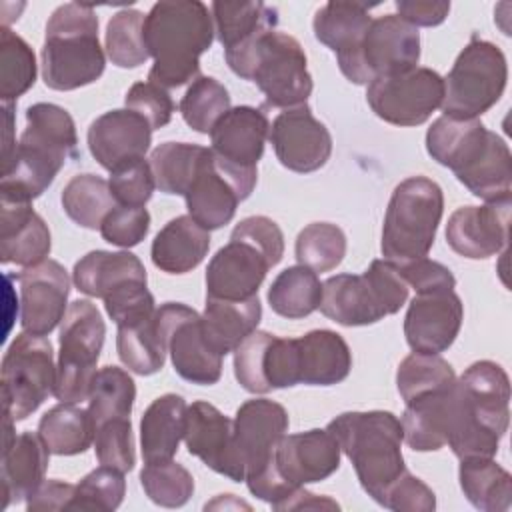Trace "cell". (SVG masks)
<instances>
[{
	"instance_id": "obj_1",
	"label": "cell",
	"mask_w": 512,
	"mask_h": 512,
	"mask_svg": "<svg viewBox=\"0 0 512 512\" xmlns=\"http://www.w3.org/2000/svg\"><path fill=\"white\" fill-rule=\"evenodd\" d=\"M74 158H78V136L70 112L50 102L28 106L20 142L12 158L2 164L0 200L32 202Z\"/></svg>"
},
{
	"instance_id": "obj_2",
	"label": "cell",
	"mask_w": 512,
	"mask_h": 512,
	"mask_svg": "<svg viewBox=\"0 0 512 512\" xmlns=\"http://www.w3.org/2000/svg\"><path fill=\"white\" fill-rule=\"evenodd\" d=\"M214 22L200 0H162L144 18V42L154 64L148 80L178 88L200 74V56L212 46Z\"/></svg>"
},
{
	"instance_id": "obj_3",
	"label": "cell",
	"mask_w": 512,
	"mask_h": 512,
	"mask_svg": "<svg viewBox=\"0 0 512 512\" xmlns=\"http://www.w3.org/2000/svg\"><path fill=\"white\" fill-rule=\"evenodd\" d=\"M510 422V380L492 360L470 364L454 384V410L448 446L456 458L498 452Z\"/></svg>"
},
{
	"instance_id": "obj_4",
	"label": "cell",
	"mask_w": 512,
	"mask_h": 512,
	"mask_svg": "<svg viewBox=\"0 0 512 512\" xmlns=\"http://www.w3.org/2000/svg\"><path fill=\"white\" fill-rule=\"evenodd\" d=\"M326 430L352 462L362 490L380 504L384 492L406 472L400 420L388 410L344 412Z\"/></svg>"
},
{
	"instance_id": "obj_5",
	"label": "cell",
	"mask_w": 512,
	"mask_h": 512,
	"mask_svg": "<svg viewBox=\"0 0 512 512\" xmlns=\"http://www.w3.org/2000/svg\"><path fill=\"white\" fill-rule=\"evenodd\" d=\"M106 68L98 40V16L92 6L68 2L58 6L46 22L42 46V80L58 92L96 82Z\"/></svg>"
},
{
	"instance_id": "obj_6",
	"label": "cell",
	"mask_w": 512,
	"mask_h": 512,
	"mask_svg": "<svg viewBox=\"0 0 512 512\" xmlns=\"http://www.w3.org/2000/svg\"><path fill=\"white\" fill-rule=\"evenodd\" d=\"M230 70L254 82L272 108H294L306 104L312 94V76L300 42L280 30H270L248 44L226 50Z\"/></svg>"
},
{
	"instance_id": "obj_7",
	"label": "cell",
	"mask_w": 512,
	"mask_h": 512,
	"mask_svg": "<svg viewBox=\"0 0 512 512\" xmlns=\"http://www.w3.org/2000/svg\"><path fill=\"white\" fill-rule=\"evenodd\" d=\"M410 286L390 260H372L362 274H336L322 284L320 312L342 326H368L396 314Z\"/></svg>"
},
{
	"instance_id": "obj_8",
	"label": "cell",
	"mask_w": 512,
	"mask_h": 512,
	"mask_svg": "<svg viewBox=\"0 0 512 512\" xmlns=\"http://www.w3.org/2000/svg\"><path fill=\"white\" fill-rule=\"evenodd\" d=\"M444 212L442 188L426 178L412 176L402 180L388 202L380 250L384 260L404 264L424 258L436 238Z\"/></svg>"
},
{
	"instance_id": "obj_9",
	"label": "cell",
	"mask_w": 512,
	"mask_h": 512,
	"mask_svg": "<svg viewBox=\"0 0 512 512\" xmlns=\"http://www.w3.org/2000/svg\"><path fill=\"white\" fill-rule=\"evenodd\" d=\"M506 80L508 64L504 52L496 44L472 36L444 78L440 108L448 118H478L502 98Z\"/></svg>"
},
{
	"instance_id": "obj_10",
	"label": "cell",
	"mask_w": 512,
	"mask_h": 512,
	"mask_svg": "<svg viewBox=\"0 0 512 512\" xmlns=\"http://www.w3.org/2000/svg\"><path fill=\"white\" fill-rule=\"evenodd\" d=\"M106 324L90 300H74L60 322V350L54 396L60 402L88 400L96 364L104 346Z\"/></svg>"
},
{
	"instance_id": "obj_11",
	"label": "cell",
	"mask_w": 512,
	"mask_h": 512,
	"mask_svg": "<svg viewBox=\"0 0 512 512\" xmlns=\"http://www.w3.org/2000/svg\"><path fill=\"white\" fill-rule=\"evenodd\" d=\"M420 60V32L398 14L372 18L358 50L338 58L340 72L354 84L414 70Z\"/></svg>"
},
{
	"instance_id": "obj_12",
	"label": "cell",
	"mask_w": 512,
	"mask_h": 512,
	"mask_svg": "<svg viewBox=\"0 0 512 512\" xmlns=\"http://www.w3.org/2000/svg\"><path fill=\"white\" fill-rule=\"evenodd\" d=\"M2 404L16 422L26 420L54 394V350L46 336L18 334L2 358Z\"/></svg>"
},
{
	"instance_id": "obj_13",
	"label": "cell",
	"mask_w": 512,
	"mask_h": 512,
	"mask_svg": "<svg viewBox=\"0 0 512 512\" xmlns=\"http://www.w3.org/2000/svg\"><path fill=\"white\" fill-rule=\"evenodd\" d=\"M156 324L180 378L198 386H212L222 376V356L204 336L202 316L182 304L166 302L156 308Z\"/></svg>"
},
{
	"instance_id": "obj_14",
	"label": "cell",
	"mask_w": 512,
	"mask_h": 512,
	"mask_svg": "<svg viewBox=\"0 0 512 512\" xmlns=\"http://www.w3.org/2000/svg\"><path fill=\"white\" fill-rule=\"evenodd\" d=\"M444 100V78L432 68H414L404 74L376 78L366 88L372 112L394 126L424 124Z\"/></svg>"
},
{
	"instance_id": "obj_15",
	"label": "cell",
	"mask_w": 512,
	"mask_h": 512,
	"mask_svg": "<svg viewBox=\"0 0 512 512\" xmlns=\"http://www.w3.org/2000/svg\"><path fill=\"white\" fill-rule=\"evenodd\" d=\"M234 376L252 394L300 384L296 338H278L270 332L254 330L234 350Z\"/></svg>"
},
{
	"instance_id": "obj_16",
	"label": "cell",
	"mask_w": 512,
	"mask_h": 512,
	"mask_svg": "<svg viewBox=\"0 0 512 512\" xmlns=\"http://www.w3.org/2000/svg\"><path fill=\"white\" fill-rule=\"evenodd\" d=\"M268 138L278 162L298 174L320 170L332 154V136L308 104L280 112L270 126Z\"/></svg>"
},
{
	"instance_id": "obj_17",
	"label": "cell",
	"mask_w": 512,
	"mask_h": 512,
	"mask_svg": "<svg viewBox=\"0 0 512 512\" xmlns=\"http://www.w3.org/2000/svg\"><path fill=\"white\" fill-rule=\"evenodd\" d=\"M234 452L244 480L274 460L278 442L288 430V412L268 398H252L238 406L232 420Z\"/></svg>"
},
{
	"instance_id": "obj_18",
	"label": "cell",
	"mask_w": 512,
	"mask_h": 512,
	"mask_svg": "<svg viewBox=\"0 0 512 512\" xmlns=\"http://www.w3.org/2000/svg\"><path fill=\"white\" fill-rule=\"evenodd\" d=\"M16 280L20 282V324L24 332L46 336L66 316L70 294V276L56 260H44L24 268Z\"/></svg>"
},
{
	"instance_id": "obj_19",
	"label": "cell",
	"mask_w": 512,
	"mask_h": 512,
	"mask_svg": "<svg viewBox=\"0 0 512 512\" xmlns=\"http://www.w3.org/2000/svg\"><path fill=\"white\" fill-rule=\"evenodd\" d=\"M464 320V306L454 290L416 294L404 316L408 346L420 354H440L452 346Z\"/></svg>"
},
{
	"instance_id": "obj_20",
	"label": "cell",
	"mask_w": 512,
	"mask_h": 512,
	"mask_svg": "<svg viewBox=\"0 0 512 512\" xmlns=\"http://www.w3.org/2000/svg\"><path fill=\"white\" fill-rule=\"evenodd\" d=\"M510 198L484 206H460L446 224L448 246L470 260H484L508 246Z\"/></svg>"
},
{
	"instance_id": "obj_21",
	"label": "cell",
	"mask_w": 512,
	"mask_h": 512,
	"mask_svg": "<svg viewBox=\"0 0 512 512\" xmlns=\"http://www.w3.org/2000/svg\"><path fill=\"white\" fill-rule=\"evenodd\" d=\"M184 442L190 456L200 458L210 470L244 482V472L234 452V426L216 406L196 400L186 408Z\"/></svg>"
},
{
	"instance_id": "obj_22",
	"label": "cell",
	"mask_w": 512,
	"mask_h": 512,
	"mask_svg": "<svg viewBox=\"0 0 512 512\" xmlns=\"http://www.w3.org/2000/svg\"><path fill=\"white\" fill-rule=\"evenodd\" d=\"M270 268L272 264L256 246L230 238L208 262L206 296L224 300L254 298Z\"/></svg>"
},
{
	"instance_id": "obj_23",
	"label": "cell",
	"mask_w": 512,
	"mask_h": 512,
	"mask_svg": "<svg viewBox=\"0 0 512 512\" xmlns=\"http://www.w3.org/2000/svg\"><path fill=\"white\" fill-rule=\"evenodd\" d=\"M274 464L292 486L322 482L340 468V446L326 428L284 434L276 446Z\"/></svg>"
},
{
	"instance_id": "obj_24",
	"label": "cell",
	"mask_w": 512,
	"mask_h": 512,
	"mask_svg": "<svg viewBox=\"0 0 512 512\" xmlns=\"http://www.w3.org/2000/svg\"><path fill=\"white\" fill-rule=\"evenodd\" d=\"M150 142V124L128 108L104 112L88 128L90 154L108 172L124 160L144 156Z\"/></svg>"
},
{
	"instance_id": "obj_25",
	"label": "cell",
	"mask_w": 512,
	"mask_h": 512,
	"mask_svg": "<svg viewBox=\"0 0 512 512\" xmlns=\"http://www.w3.org/2000/svg\"><path fill=\"white\" fill-rule=\"evenodd\" d=\"M270 134L268 116L254 106L230 108L210 130V150L224 162L256 170Z\"/></svg>"
},
{
	"instance_id": "obj_26",
	"label": "cell",
	"mask_w": 512,
	"mask_h": 512,
	"mask_svg": "<svg viewBox=\"0 0 512 512\" xmlns=\"http://www.w3.org/2000/svg\"><path fill=\"white\" fill-rule=\"evenodd\" d=\"M52 238L48 224L30 202L0 200V260L24 268L48 260Z\"/></svg>"
},
{
	"instance_id": "obj_27",
	"label": "cell",
	"mask_w": 512,
	"mask_h": 512,
	"mask_svg": "<svg viewBox=\"0 0 512 512\" xmlns=\"http://www.w3.org/2000/svg\"><path fill=\"white\" fill-rule=\"evenodd\" d=\"M184 200L188 214L210 232L226 226L234 218L242 196L232 180L224 174L214 158V152L210 150L196 178L186 190Z\"/></svg>"
},
{
	"instance_id": "obj_28",
	"label": "cell",
	"mask_w": 512,
	"mask_h": 512,
	"mask_svg": "<svg viewBox=\"0 0 512 512\" xmlns=\"http://www.w3.org/2000/svg\"><path fill=\"white\" fill-rule=\"evenodd\" d=\"M50 454L38 432L26 430L4 442L0 466L2 508L26 500L44 482Z\"/></svg>"
},
{
	"instance_id": "obj_29",
	"label": "cell",
	"mask_w": 512,
	"mask_h": 512,
	"mask_svg": "<svg viewBox=\"0 0 512 512\" xmlns=\"http://www.w3.org/2000/svg\"><path fill=\"white\" fill-rule=\"evenodd\" d=\"M298 380L308 386H334L348 378L352 352L334 330H310L296 338Z\"/></svg>"
},
{
	"instance_id": "obj_30",
	"label": "cell",
	"mask_w": 512,
	"mask_h": 512,
	"mask_svg": "<svg viewBox=\"0 0 512 512\" xmlns=\"http://www.w3.org/2000/svg\"><path fill=\"white\" fill-rule=\"evenodd\" d=\"M454 384L444 390L418 396L406 404L400 424L404 442L412 450L432 452L448 444L454 410Z\"/></svg>"
},
{
	"instance_id": "obj_31",
	"label": "cell",
	"mask_w": 512,
	"mask_h": 512,
	"mask_svg": "<svg viewBox=\"0 0 512 512\" xmlns=\"http://www.w3.org/2000/svg\"><path fill=\"white\" fill-rule=\"evenodd\" d=\"M490 130L478 120L440 116L426 132V150L440 166L454 174L470 166L486 148Z\"/></svg>"
},
{
	"instance_id": "obj_32",
	"label": "cell",
	"mask_w": 512,
	"mask_h": 512,
	"mask_svg": "<svg viewBox=\"0 0 512 512\" xmlns=\"http://www.w3.org/2000/svg\"><path fill=\"white\" fill-rule=\"evenodd\" d=\"M210 248V232L190 214L176 216L154 236L150 256L156 268L168 274H186L194 270Z\"/></svg>"
},
{
	"instance_id": "obj_33",
	"label": "cell",
	"mask_w": 512,
	"mask_h": 512,
	"mask_svg": "<svg viewBox=\"0 0 512 512\" xmlns=\"http://www.w3.org/2000/svg\"><path fill=\"white\" fill-rule=\"evenodd\" d=\"M72 280L82 294L104 300L128 282H148V276L140 258L128 250H92L74 264Z\"/></svg>"
},
{
	"instance_id": "obj_34",
	"label": "cell",
	"mask_w": 512,
	"mask_h": 512,
	"mask_svg": "<svg viewBox=\"0 0 512 512\" xmlns=\"http://www.w3.org/2000/svg\"><path fill=\"white\" fill-rule=\"evenodd\" d=\"M186 400L180 394L158 396L140 420V452L146 464L172 460L184 440Z\"/></svg>"
},
{
	"instance_id": "obj_35",
	"label": "cell",
	"mask_w": 512,
	"mask_h": 512,
	"mask_svg": "<svg viewBox=\"0 0 512 512\" xmlns=\"http://www.w3.org/2000/svg\"><path fill=\"white\" fill-rule=\"evenodd\" d=\"M200 316L208 344L224 358L258 328L262 318V304L258 296L248 300H224L206 296V306Z\"/></svg>"
},
{
	"instance_id": "obj_36",
	"label": "cell",
	"mask_w": 512,
	"mask_h": 512,
	"mask_svg": "<svg viewBox=\"0 0 512 512\" xmlns=\"http://www.w3.org/2000/svg\"><path fill=\"white\" fill-rule=\"evenodd\" d=\"M370 8L362 2H326L314 14V36L330 48L336 58H344L358 50L370 22Z\"/></svg>"
},
{
	"instance_id": "obj_37",
	"label": "cell",
	"mask_w": 512,
	"mask_h": 512,
	"mask_svg": "<svg viewBox=\"0 0 512 512\" xmlns=\"http://www.w3.org/2000/svg\"><path fill=\"white\" fill-rule=\"evenodd\" d=\"M214 36L226 50L240 48L256 36L276 30L278 10L264 2H212Z\"/></svg>"
},
{
	"instance_id": "obj_38",
	"label": "cell",
	"mask_w": 512,
	"mask_h": 512,
	"mask_svg": "<svg viewBox=\"0 0 512 512\" xmlns=\"http://www.w3.org/2000/svg\"><path fill=\"white\" fill-rule=\"evenodd\" d=\"M456 178L484 202L510 198L512 156L508 144L496 132H490L484 152L470 166L456 172Z\"/></svg>"
},
{
	"instance_id": "obj_39",
	"label": "cell",
	"mask_w": 512,
	"mask_h": 512,
	"mask_svg": "<svg viewBox=\"0 0 512 512\" xmlns=\"http://www.w3.org/2000/svg\"><path fill=\"white\" fill-rule=\"evenodd\" d=\"M458 480L466 500L482 512H504L512 504V476L492 458H462Z\"/></svg>"
},
{
	"instance_id": "obj_40",
	"label": "cell",
	"mask_w": 512,
	"mask_h": 512,
	"mask_svg": "<svg viewBox=\"0 0 512 512\" xmlns=\"http://www.w3.org/2000/svg\"><path fill=\"white\" fill-rule=\"evenodd\" d=\"M38 434L52 454L74 456L94 444V422L88 410L72 402H60L40 418Z\"/></svg>"
},
{
	"instance_id": "obj_41",
	"label": "cell",
	"mask_w": 512,
	"mask_h": 512,
	"mask_svg": "<svg viewBox=\"0 0 512 512\" xmlns=\"http://www.w3.org/2000/svg\"><path fill=\"white\" fill-rule=\"evenodd\" d=\"M322 282L318 274L302 264L284 268L268 288L272 312L288 320H300L320 308Z\"/></svg>"
},
{
	"instance_id": "obj_42",
	"label": "cell",
	"mask_w": 512,
	"mask_h": 512,
	"mask_svg": "<svg viewBox=\"0 0 512 512\" xmlns=\"http://www.w3.org/2000/svg\"><path fill=\"white\" fill-rule=\"evenodd\" d=\"M210 148L188 142H164L150 154V168L156 188L164 194L184 196L196 178Z\"/></svg>"
},
{
	"instance_id": "obj_43",
	"label": "cell",
	"mask_w": 512,
	"mask_h": 512,
	"mask_svg": "<svg viewBox=\"0 0 512 512\" xmlns=\"http://www.w3.org/2000/svg\"><path fill=\"white\" fill-rule=\"evenodd\" d=\"M116 352L122 364L140 376L162 370L166 360V344L156 324V312L140 322L118 326Z\"/></svg>"
},
{
	"instance_id": "obj_44",
	"label": "cell",
	"mask_w": 512,
	"mask_h": 512,
	"mask_svg": "<svg viewBox=\"0 0 512 512\" xmlns=\"http://www.w3.org/2000/svg\"><path fill=\"white\" fill-rule=\"evenodd\" d=\"M60 202L68 218L88 230H100L102 220L116 208L108 180L96 174H78L70 178L62 190Z\"/></svg>"
},
{
	"instance_id": "obj_45",
	"label": "cell",
	"mask_w": 512,
	"mask_h": 512,
	"mask_svg": "<svg viewBox=\"0 0 512 512\" xmlns=\"http://www.w3.org/2000/svg\"><path fill=\"white\" fill-rule=\"evenodd\" d=\"M136 400L132 376L118 366H104L96 372L88 396V412L96 426L112 418H130Z\"/></svg>"
},
{
	"instance_id": "obj_46",
	"label": "cell",
	"mask_w": 512,
	"mask_h": 512,
	"mask_svg": "<svg viewBox=\"0 0 512 512\" xmlns=\"http://www.w3.org/2000/svg\"><path fill=\"white\" fill-rule=\"evenodd\" d=\"M36 82V56L28 42L2 26L0 30V96L14 102Z\"/></svg>"
},
{
	"instance_id": "obj_47",
	"label": "cell",
	"mask_w": 512,
	"mask_h": 512,
	"mask_svg": "<svg viewBox=\"0 0 512 512\" xmlns=\"http://www.w3.org/2000/svg\"><path fill=\"white\" fill-rule=\"evenodd\" d=\"M456 382L454 368L438 354L412 352L396 370V386L404 404L418 396L444 390Z\"/></svg>"
},
{
	"instance_id": "obj_48",
	"label": "cell",
	"mask_w": 512,
	"mask_h": 512,
	"mask_svg": "<svg viewBox=\"0 0 512 512\" xmlns=\"http://www.w3.org/2000/svg\"><path fill=\"white\" fill-rule=\"evenodd\" d=\"M144 18L140 10H120L106 24L104 48L118 68H138L150 54L144 42Z\"/></svg>"
},
{
	"instance_id": "obj_49",
	"label": "cell",
	"mask_w": 512,
	"mask_h": 512,
	"mask_svg": "<svg viewBox=\"0 0 512 512\" xmlns=\"http://www.w3.org/2000/svg\"><path fill=\"white\" fill-rule=\"evenodd\" d=\"M230 110V94L212 76H198L180 100L184 122L198 134H210L214 124Z\"/></svg>"
},
{
	"instance_id": "obj_50",
	"label": "cell",
	"mask_w": 512,
	"mask_h": 512,
	"mask_svg": "<svg viewBox=\"0 0 512 512\" xmlns=\"http://www.w3.org/2000/svg\"><path fill=\"white\" fill-rule=\"evenodd\" d=\"M346 254V236L342 228L330 222H312L304 226L296 238L298 264L314 270H334Z\"/></svg>"
},
{
	"instance_id": "obj_51",
	"label": "cell",
	"mask_w": 512,
	"mask_h": 512,
	"mask_svg": "<svg viewBox=\"0 0 512 512\" xmlns=\"http://www.w3.org/2000/svg\"><path fill=\"white\" fill-rule=\"evenodd\" d=\"M140 484L146 496L164 508H180L194 494L192 474L174 460L146 464L140 470Z\"/></svg>"
},
{
	"instance_id": "obj_52",
	"label": "cell",
	"mask_w": 512,
	"mask_h": 512,
	"mask_svg": "<svg viewBox=\"0 0 512 512\" xmlns=\"http://www.w3.org/2000/svg\"><path fill=\"white\" fill-rule=\"evenodd\" d=\"M124 494H126L124 472L112 466L100 464L76 484V492L68 510L112 512L122 504Z\"/></svg>"
},
{
	"instance_id": "obj_53",
	"label": "cell",
	"mask_w": 512,
	"mask_h": 512,
	"mask_svg": "<svg viewBox=\"0 0 512 512\" xmlns=\"http://www.w3.org/2000/svg\"><path fill=\"white\" fill-rule=\"evenodd\" d=\"M94 452L100 464L130 472L136 462L130 418H112L96 426Z\"/></svg>"
},
{
	"instance_id": "obj_54",
	"label": "cell",
	"mask_w": 512,
	"mask_h": 512,
	"mask_svg": "<svg viewBox=\"0 0 512 512\" xmlns=\"http://www.w3.org/2000/svg\"><path fill=\"white\" fill-rule=\"evenodd\" d=\"M110 190L118 206H144L156 188L150 162L140 158H130L110 170Z\"/></svg>"
},
{
	"instance_id": "obj_55",
	"label": "cell",
	"mask_w": 512,
	"mask_h": 512,
	"mask_svg": "<svg viewBox=\"0 0 512 512\" xmlns=\"http://www.w3.org/2000/svg\"><path fill=\"white\" fill-rule=\"evenodd\" d=\"M150 230V214L144 206H116L100 224V234L108 244L132 248Z\"/></svg>"
},
{
	"instance_id": "obj_56",
	"label": "cell",
	"mask_w": 512,
	"mask_h": 512,
	"mask_svg": "<svg viewBox=\"0 0 512 512\" xmlns=\"http://www.w3.org/2000/svg\"><path fill=\"white\" fill-rule=\"evenodd\" d=\"M104 308L116 326L140 322L156 312L154 296L146 282H128L104 298Z\"/></svg>"
},
{
	"instance_id": "obj_57",
	"label": "cell",
	"mask_w": 512,
	"mask_h": 512,
	"mask_svg": "<svg viewBox=\"0 0 512 512\" xmlns=\"http://www.w3.org/2000/svg\"><path fill=\"white\" fill-rule=\"evenodd\" d=\"M124 104L128 110L140 114L152 130L166 126L174 114V102L168 90L150 80L132 84L124 96Z\"/></svg>"
},
{
	"instance_id": "obj_58",
	"label": "cell",
	"mask_w": 512,
	"mask_h": 512,
	"mask_svg": "<svg viewBox=\"0 0 512 512\" xmlns=\"http://www.w3.org/2000/svg\"><path fill=\"white\" fill-rule=\"evenodd\" d=\"M232 240H244L256 246L272 266H276L284 256V234L280 226L268 216H248L240 220L232 234Z\"/></svg>"
},
{
	"instance_id": "obj_59",
	"label": "cell",
	"mask_w": 512,
	"mask_h": 512,
	"mask_svg": "<svg viewBox=\"0 0 512 512\" xmlns=\"http://www.w3.org/2000/svg\"><path fill=\"white\" fill-rule=\"evenodd\" d=\"M380 506L396 512H432L436 508V496L428 484L406 470L384 492Z\"/></svg>"
},
{
	"instance_id": "obj_60",
	"label": "cell",
	"mask_w": 512,
	"mask_h": 512,
	"mask_svg": "<svg viewBox=\"0 0 512 512\" xmlns=\"http://www.w3.org/2000/svg\"><path fill=\"white\" fill-rule=\"evenodd\" d=\"M402 278L406 280L408 286L416 290V294H426V292H442V290H454L456 278L450 272L448 266L430 260V258H416L404 264H396Z\"/></svg>"
},
{
	"instance_id": "obj_61",
	"label": "cell",
	"mask_w": 512,
	"mask_h": 512,
	"mask_svg": "<svg viewBox=\"0 0 512 512\" xmlns=\"http://www.w3.org/2000/svg\"><path fill=\"white\" fill-rule=\"evenodd\" d=\"M76 486L62 480H44L28 498L26 508L30 512L38 510H68L74 498Z\"/></svg>"
},
{
	"instance_id": "obj_62",
	"label": "cell",
	"mask_w": 512,
	"mask_h": 512,
	"mask_svg": "<svg viewBox=\"0 0 512 512\" xmlns=\"http://www.w3.org/2000/svg\"><path fill=\"white\" fill-rule=\"evenodd\" d=\"M398 16L412 24L414 28L418 26H438L446 20L450 12V2H430V0H398L396 2Z\"/></svg>"
},
{
	"instance_id": "obj_63",
	"label": "cell",
	"mask_w": 512,
	"mask_h": 512,
	"mask_svg": "<svg viewBox=\"0 0 512 512\" xmlns=\"http://www.w3.org/2000/svg\"><path fill=\"white\" fill-rule=\"evenodd\" d=\"M322 510V508H336L338 510V504L330 498H320L312 492H308L304 486L296 488L290 498L278 508V510Z\"/></svg>"
},
{
	"instance_id": "obj_64",
	"label": "cell",
	"mask_w": 512,
	"mask_h": 512,
	"mask_svg": "<svg viewBox=\"0 0 512 512\" xmlns=\"http://www.w3.org/2000/svg\"><path fill=\"white\" fill-rule=\"evenodd\" d=\"M2 112H4V144H2V164H6L14 150H16V140L12 138L14 134V112H12V102H2Z\"/></svg>"
}]
</instances>
